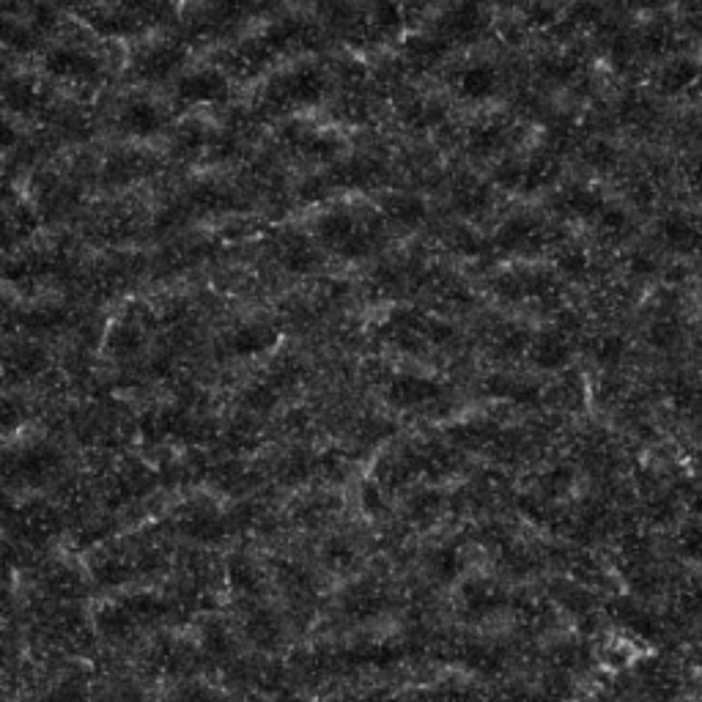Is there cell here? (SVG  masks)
Returning <instances> with one entry per match:
<instances>
[{"label": "cell", "mask_w": 702, "mask_h": 702, "mask_svg": "<svg viewBox=\"0 0 702 702\" xmlns=\"http://www.w3.org/2000/svg\"><path fill=\"white\" fill-rule=\"evenodd\" d=\"M376 225L371 220H360L349 209H332L321 214L316 223V239L321 247L343 258L368 256L376 245Z\"/></svg>", "instance_id": "6da1fadb"}, {"label": "cell", "mask_w": 702, "mask_h": 702, "mask_svg": "<svg viewBox=\"0 0 702 702\" xmlns=\"http://www.w3.org/2000/svg\"><path fill=\"white\" fill-rule=\"evenodd\" d=\"M327 94V77L316 66H299L277 75L266 88V102L280 110L316 107Z\"/></svg>", "instance_id": "7a4b0ae2"}, {"label": "cell", "mask_w": 702, "mask_h": 702, "mask_svg": "<svg viewBox=\"0 0 702 702\" xmlns=\"http://www.w3.org/2000/svg\"><path fill=\"white\" fill-rule=\"evenodd\" d=\"M187 61V50L179 42H154L132 58V75L143 83H165Z\"/></svg>", "instance_id": "3957f363"}, {"label": "cell", "mask_w": 702, "mask_h": 702, "mask_svg": "<svg viewBox=\"0 0 702 702\" xmlns=\"http://www.w3.org/2000/svg\"><path fill=\"white\" fill-rule=\"evenodd\" d=\"M483 31H486V11L478 0H458L437 22V36H442L447 44L478 42Z\"/></svg>", "instance_id": "277c9868"}, {"label": "cell", "mask_w": 702, "mask_h": 702, "mask_svg": "<svg viewBox=\"0 0 702 702\" xmlns=\"http://www.w3.org/2000/svg\"><path fill=\"white\" fill-rule=\"evenodd\" d=\"M44 72L47 75L66 80V83H96L102 77V64L99 58L77 47H53L44 55Z\"/></svg>", "instance_id": "5b68a950"}, {"label": "cell", "mask_w": 702, "mask_h": 702, "mask_svg": "<svg viewBox=\"0 0 702 702\" xmlns=\"http://www.w3.org/2000/svg\"><path fill=\"white\" fill-rule=\"evenodd\" d=\"M176 96L184 105H223L231 99V80L220 69H198L181 77Z\"/></svg>", "instance_id": "8992f818"}, {"label": "cell", "mask_w": 702, "mask_h": 702, "mask_svg": "<svg viewBox=\"0 0 702 702\" xmlns=\"http://www.w3.org/2000/svg\"><path fill=\"white\" fill-rule=\"evenodd\" d=\"M118 127L132 138H151L165 127V116L151 99H129L118 116Z\"/></svg>", "instance_id": "52a82bcc"}, {"label": "cell", "mask_w": 702, "mask_h": 702, "mask_svg": "<svg viewBox=\"0 0 702 702\" xmlns=\"http://www.w3.org/2000/svg\"><path fill=\"white\" fill-rule=\"evenodd\" d=\"M661 239L678 253H702V223H694L692 217L683 214H670L661 223Z\"/></svg>", "instance_id": "ba28073f"}, {"label": "cell", "mask_w": 702, "mask_h": 702, "mask_svg": "<svg viewBox=\"0 0 702 702\" xmlns=\"http://www.w3.org/2000/svg\"><path fill=\"white\" fill-rule=\"evenodd\" d=\"M500 83V75L491 64H475L467 66L456 80V91L461 99L467 102H486L489 96H494Z\"/></svg>", "instance_id": "9c48e42d"}, {"label": "cell", "mask_w": 702, "mask_h": 702, "mask_svg": "<svg viewBox=\"0 0 702 702\" xmlns=\"http://www.w3.org/2000/svg\"><path fill=\"white\" fill-rule=\"evenodd\" d=\"M508 138H511V132H508V124L505 121H497V118H491V121H483V124H478V127L469 129V138H467V149L472 157H494V154H500L505 146H508Z\"/></svg>", "instance_id": "30bf717a"}, {"label": "cell", "mask_w": 702, "mask_h": 702, "mask_svg": "<svg viewBox=\"0 0 702 702\" xmlns=\"http://www.w3.org/2000/svg\"><path fill=\"white\" fill-rule=\"evenodd\" d=\"M702 80V66L694 58H675L659 72V91L667 96L686 94Z\"/></svg>", "instance_id": "8fae6325"}, {"label": "cell", "mask_w": 702, "mask_h": 702, "mask_svg": "<svg viewBox=\"0 0 702 702\" xmlns=\"http://www.w3.org/2000/svg\"><path fill=\"white\" fill-rule=\"evenodd\" d=\"M280 261H283L288 272L305 275V272H313L319 266V250L308 236L288 234L280 239Z\"/></svg>", "instance_id": "7c38bea8"}, {"label": "cell", "mask_w": 702, "mask_h": 702, "mask_svg": "<svg viewBox=\"0 0 702 702\" xmlns=\"http://www.w3.org/2000/svg\"><path fill=\"white\" fill-rule=\"evenodd\" d=\"M272 58H275V50H272L269 42L261 36L256 42H245L242 47H236L228 64H231V72H234V75L245 77L247 80V77L261 75Z\"/></svg>", "instance_id": "4fadbf2b"}, {"label": "cell", "mask_w": 702, "mask_h": 702, "mask_svg": "<svg viewBox=\"0 0 702 702\" xmlns=\"http://www.w3.org/2000/svg\"><path fill=\"white\" fill-rule=\"evenodd\" d=\"M3 102L11 113L31 116L33 110L44 105V91L31 77H9V83L3 86Z\"/></svg>", "instance_id": "5bb4252c"}, {"label": "cell", "mask_w": 702, "mask_h": 702, "mask_svg": "<svg viewBox=\"0 0 702 702\" xmlns=\"http://www.w3.org/2000/svg\"><path fill=\"white\" fill-rule=\"evenodd\" d=\"M86 22L96 33L110 36V39L135 36V33H140V28H143L138 17H132V14H127V11H118V9H91L86 14Z\"/></svg>", "instance_id": "9a60e30c"}, {"label": "cell", "mask_w": 702, "mask_h": 702, "mask_svg": "<svg viewBox=\"0 0 702 702\" xmlns=\"http://www.w3.org/2000/svg\"><path fill=\"white\" fill-rule=\"evenodd\" d=\"M491 206V192L483 181L464 176L453 187V209L464 217H478Z\"/></svg>", "instance_id": "2e32d148"}, {"label": "cell", "mask_w": 702, "mask_h": 702, "mask_svg": "<svg viewBox=\"0 0 702 702\" xmlns=\"http://www.w3.org/2000/svg\"><path fill=\"white\" fill-rule=\"evenodd\" d=\"M277 332L266 324H242L239 330L231 335L228 349L239 354V357H256L261 351L272 349L275 346Z\"/></svg>", "instance_id": "e0dca14e"}, {"label": "cell", "mask_w": 702, "mask_h": 702, "mask_svg": "<svg viewBox=\"0 0 702 702\" xmlns=\"http://www.w3.org/2000/svg\"><path fill=\"white\" fill-rule=\"evenodd\" d=\"M505 250H532L543 242V228L535 220H527V217H516L511 223H505L500 228V236H497Z\"/></svg>", "instance_id": "ac0fdd59"}, {"label": "cell", "mask_w": 702, "mask_h": 702, "mask_svg": "<svg viewBox=\"0 0 702 702\" xmlns=\"http://www.w3.org/2000/svg\"><path fill=\"white\" fill-rule=\"evenodd\" d=\"M382 214L401 228H415L426 220L428 209L415 195H387L382 201Z\"/></svg>", "instance_id": "d6986e66"}, {"label": "cell", "mask_w": 702, "mask_h": 702, "mask_svg": "<svg viewBox=\"0 0 702 702\" xmlns=\"http://www.w3.org/2000/svg\"><path fill=\"white\" fill-rule=\"evenodd\" d=\"M390 398L398 406H426L434 398H439V387L428 379H417V376H401L395 379L390 387Z\"/></svg>", "instance_id": "ffe728a7"}, {"label": "cell", "mask_w": 702, "mask_h": 702, "mask_svg": "<svg viewBox=\"0 0 702 702\" xmlns=\"http://www.w3.org/2000/svg\"><path fill=\"white\" fill-rule=\"evenodd\" d=\"M505 604V593L494 582H472L464 587V609L469 615L486 617Z\"/></svg>", "instance_id": "44dd1931"}, {"label": "cell", "mask_w": 702, "mask_h": 702, "mask_svg": "<svg viewBox=\"0 0 702 702\" xmlns=\"http://www.w3.org/2000/svg\"><path fill=\"white\" fill-rule=\"evenodd\" d=\"M447 53V42L442 36H412L404 44V58L417 69H431Z\"/></svg>", "instance_id": "7402d4cb"}, {"label": "cell", "mask_w": 702, "mask_h": 702, "mask_svg": "<svg viewBox=\"0 0 702 702\" xmlns=\"http://www.w3.org/2000/svg\"><path fill=\"white\" fill-rule=\"evenodd\" d=\"M568 357H571V343H568L565 332L541 335L538 341L532 343V360L538 362L541 368H560Z\"/></svg>", "instance_id": "603a6c76"}, {"label": "cell", "mask_w": 702, "mask_h": 702, "mask_svg": "<svg viewBox=\"0 0 702 702\" xmlns=\"http://www.w3.org/2000/svg\"><path fill=\"white\" fill-rule=\"evenodd\" d=\"M247 637L253 639L261 648H275L283 637L280 617L269 609H253V615L247 617Z\"/></svg>", "instance_id": "cb8c5ba5"}, {"label": "cell", "mask_w": 702, "mask_h": 702, "mask_svg": "<svg viewBox=\"0 0 702 702\" xmlns=\"http://www.w3.org/2000/svg\"><path fill=\"white\" fill-rule=\"evenodd\" d=\"M401 118H404L406 127L417 129V132H426V129L439 127V124L445 121V107L431 102V99H415V102L404 105Z\"/></svg>", "instance_id": "d4e9b609"}, {"label": "cell", "mask_w": 702, "mask_h": 702, "mask_svg": "<svg viewBox=\"0 0 702 702\" xmlns=\"http://www.w3.org/2000/svg\"><path fill=\"white\" fill-rule=\"evenodd\" d=\"M607 203L598 198V192L587 190V187H571L563 192L560 198V209L565 214H574V217H585V220H596L601 209Z\"/></svg>", "instance_id": "484cf974"}, {"label": "cell", "mask_w": 702, "mask_h": 702, "mask_svg": "<svg viewBox=\"0 0 702 702\" xmlns=\"http://www.w3.org/2000/svg\"><path fill=\"white\" fill-rule=\"evenodd\" d=\"M557 160L554 157H549V154H538V157H532V160L524 162V171H522V187L519 190L522 192H535L541 190V187H549L554 181V176H557Z\"/></svg>", "instance_id": "4316f807"}, {"label": "cell", "mask_w": 702, "mask_h": 702, "mask_svg": "<svg viewBox=\"0 0 702 702\" xmlns=\"http://www.w3.org/2000/svg\"><path fill=\"white\" fill-rule=\"evenodd\" d=\"M371 28L382 36H393L404 28V9L398 0H376L371 6Z\"/></svg>", "instance_id": "83f0119b"}, {"label": "cell", "mask_w": 702, "mask_h": 702, "mask_svg": "<svg viewBox=\"0 0 702 702\" xmlns=\"http://www.w3.org/2000/svg\"><path fill=\"white\" fill-rule=\"evenodd\" d=\"M33 42H36V36L25 22L11 20L6 14L0 17V44L3 47H9L14 53H31Z\"/></svg>", "instance_id": "f1b7e54d"}, {"label": "cell", "mask_w": 702, "mask_h": 702, "mask_svg": "<svg viewBox=\"0 0 702 702\" xmlns=\"http://www.w3.org/2000/svg\"><path fill=\"white\" fill-rule=\"evenodd\" d=\"M299 149L305 151L308 157L313 160H332L335 154H341L343 143L335 135H327V132H305V135H297Z\"/></svg>", "instance_id": "f546056e"}, {"label": "cell", "mask_w": 702, "mask_h": 702, "mask_svg": "<svg viewBox=\"0 0 702 702\" xmlns=\"http://www.w3.org/2000/svg\"><path fill=\"white\" fill-rule=\"evenodd\" d=\"M231 579H234L236 590H242V593H258L261 590V576L253 568V563H247L242 557L231 565Z\"/></svg>", "instance_id": "4dcf8cb0"}, {"label": "cell", "mask_w": 702, "mask_h": 702, "mask_svg": "<svg viewBox=\"0 0 702 702\" xmlns=\"http://www.w3.org/2000/svg\"><path fill=\"white\" fill-rule=\"evenodd\" d=\"M557 266L563 269L565 275L585 277L587 269H590V258L582 250H576V247H565L563 253L557 256Z\"/></svg>", "instance_id": "1f68e13d"}, {"label": "cell", "mask_w": 702, "mask_h": 702, "mask_svg": "<svg viewBox=\"0 0 702 702\" xmlns=\"http://www.w3.org/2000/svg\"><path fill=\"white\" fill-rule=\"evenodd\" d=\"M596 220H598V228L609 236H620L628 231V217L620 212V209H615V206H604Z\"/></svg>", "instance_id": "d6a6232c"}, {"label": "cell", "mask_w": 702, "mask_h": 702, "mask_svg": "<svg viewBox=\"0 0 702 702\" xmlns=\"http://www.w3.org/2000/svg\"><path fill=\"white\" fill-rule=\"evenodd\" d=\"M206 140H209V135H206L198 124H190V127L184 124L179 132V140H176V146H179V151H184V154H187V151L192 154V151H201L203 146H206Z\"/></svg>", "instance_id": "836d02e7"}, {"label": "cell", "mask_w": 702, "mask_h": 702, "mask_svg": "<svg viewBox=\"0 0 702 702\" xmlns=\"http://www.w3.org/2000/svg\"><path fill=\"white\" fill-rule=\"evenodd\" d=\"M650 110H653V107H650L642 96H631V99L623 102V107H620V116L626 118L628 124H645L648 118H653Z\"/></svg>", "instance_id": "e575fe53"}, {"label": "cell", "mask_w": 702, "mask_h": 702, "mask_svg": "<svg viewBox=\"0 0 702 702\" xmlns=\"http://www.w3.org/2000/svg\"><path fill=\"white\" fill-rule=\"evenodd\" d=\"M576 72V64L571 58H546L541 66V75L549 80H571Z\"/></svg>", "instance_id": "d590c367"}, {"label": "cell", "mask_w": 702, "mask_h": 702, "mask_svg": "<svg viewBox=\"0 0 702 702\" xmlns=\"http://www.w3.org/2000/svg\"><path fill=\"white\" fill-rule=\"evenodd\" d=\"M228 648H231V637H228V631H225L223 626H209L206 628V650L209 653H214V656H225L228 653Z\"/></svg>", "instance_id": "8d00e7d4"}, {"label": "cell", "mask_w": 702, "mask_h": 702, "mask_svg": "<svg viewBox=\"0 0 702 702\" xmlns=\"http://www.w3.org/2000/svg\"><path fill=\"white\" fill-rule=\"evenodd\" d=\"M587 162H590L593 168H612L615 151L609 149V146H604V143H593L590 151H587Z\"/></svg>", "instance_id": "74e56055"}, {"label": "cell", "mask_w": 702, "mask_h": 702, "mask_svg": "<svg viewBox=\"0 0 702 702\" xmlns=\"http://www.w3.org/2000/svg\"><path fill=\"white\" fill-rule=\"evenodd\" d=\"M683 549L697 560H702V527H689L683 532Z\"/></svg>", "instance_id": "f35d334b"}, {"label": "cell", "mask_w": 702, "mask_h": 702, "mask_svg": "<svg viewBox=\"0 0 702 702\" xmlns=\"http://www.w3.org/2000/svg\"><path fill=\"white\" fill-rule=\"evenodd\" d=\"M176 702H220V697L212 692H206V689H198V686H192V689H184V692L179 694V700Z\"/></svg>", "instance_id": "ab89813d"}, {"label": "cell", "mask_w": 702, "mask_h": 702, "mask_svg": "<svg viewBox=\"0 0 702 702\" xmlns=\"http://www.w3.org/2000/svg\"><path fill=\"white\" fill-rule=\"evenodd\" d=\"M14 140H17V132H14V127H11L6 118L0 116V149H11Z\"/></svg>", "instance_id": "60d3db41"}, {"label": "cell", "mask_w": 702, "mask_h": 702, "mask_svg": "<svg viewBox=\"0 0 702 702\" xmlns=\"http://www.w3.org/2000/svg\"><path fill=\"white\" fill-rule=\"evenodd\" d=\"M686 179H689V187L694 190V195H700L702 198V160L694 162L692 168H689V173H686Z\"/></svg>", "instance_id": "b9f144b4"}, {"label": "cell", "mask_w": 702, "mask_h": 702, "mask_svg": "<svg viewBox=\"0 0 702 702\" xmlns=\"http://www.w3.org/2000/svg\"><path fill=\"white\" fill-rule=\"evenodd\" d=\"M107 702H143V697H140L135 689H124V692H116L113 697Z\"/></svg>", "instance_id": "7bdbcfd3"}, {"label": "cell", "mask_w": 702, "mask_h": 702, "mask_svg": "<svg viewBox=\"0 0 702 702\" xmlns=\"http://www.w3.org/2000/svg\"><path fill=\"white\" fill-rule=\"evenodd\" d=\"M9 83V72H6V64L0 61V91H3V86Z\"/></svg>", "instance_id": "ee69618b"}, {"label": "cell", "mask_w": 702, "mask_h": 702, "mask_svg": "<svg viewBox=\"0 0 702 702\" xmlns=\"http://www.w3.org/2000/svg\"><path fill=\"white\" fill-rule=\"evenodd\" d=\"M497 3H502V6H516V3H522V0H497Z\"/></svg>", "instance_id": "f6af8a7d"}]
</instances>
